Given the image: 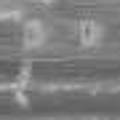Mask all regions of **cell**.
I'll return each instance as SVG.
<instances>
[{"label":"cell","instance_id":"obj_3","mask_svg":"<svg viewBox=\"0 0 120 120\" xmlns=\"http://www.w3.org/2000/svg\"><path fill=\"white\" fill-rule=\"evenodd\" d=\"M0 19H22V11H0Z\"/></svg>","mask_w":120,"mask_h":120},{"label":"cell","instance_id":"obj_1","mask_svg":"<svg viewBox=\"0 0 120 120\" xmlns=\"http://www.w3.org/2000/svg\"><path fill=\"white\" fill-rule=\"evenodd\" d=\"M22 40L24 45L30 48H40L48 40V30L43 22H38V19H32V22H24V30H22Z\"/></svg>","mask_w":120,"mask_h":120},{"label":"cell","instance_id":"obj_2","mask_svg":"<svg viewBox=\"0 0 120 120\" xmlns=\"http://www.w3.org/2000/svg\"><path fill=\"white\" fill-rule=\"evenodd\" d=\"M104 38V27L99 22H80L77 24V40H80L83 45H99Z\"/></svg>","mask_w":120,"mask_h":120},{"label":"cell","instance_id":"obj_4","mask_svg":"<svg viewBox=\"0 0 120 120\" xmlns=\"http://www.w3.org/2000/svg\"><path fill=\"white\" fill-rule=\"evenodd\" d=\"M32 3H38V5H53L56 0H32Z\"/></svg>","mask_w":120,"mask_h":120}]
</instances>
